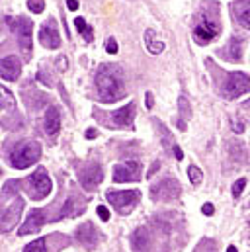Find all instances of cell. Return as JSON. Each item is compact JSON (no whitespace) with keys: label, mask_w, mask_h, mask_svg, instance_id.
Returning <instances> with one entry per match:
<instances>
[{"label":"cell","mask_w":250,"mask_h":252,"mask_svg":"<svg viewBox=\"0 0 250 252\" xmlns=\"http://www.w3.org/2000/svg\"><path fill=\"white\" fill-rule=\"evenodd\" d=\"M96 92L106 104H114L125 96V84L119 67L102 65L96 73Z\"/></svg>","instance_id":"obj_1"},{"label":"cell","mask_w":250,"mask_h":252,"mask_svg":"<svg viewBox=\"0 0 250 252\" xmlns=\"http://www.w3.org/2000/svg\"><path fill=\"white\" fill-rule=\"evenodd\" d=\"M41 157V145L37 141L20 143L10 153V164L14 168H29Z\"/></svg>","instance_id":"obj_2"},{"label":"cell","mask_w":250,"mask_h":252,"mask_svg":"<svg viewBox=\"0 0 250 252\" xmlns=\"http://www.w3.org/2000/svg\"><path fill=\"white\" fill-rule=\"evenodd\" d=\"M106 197L114 206V209L121 215L131 213L133 208L139 204V192L137 190H110L106 193Z\"/></svg>","instance_id":"obj_3"},{"label":"cell","mask_w":250,"mask_h":252,"mask_svg":"<svg viewBox=\"0 0 250 252\" xmlns=\"http://www.w3.org/2000/svg\"><path fill=\"white\" fill-rule=\"evenodd\" d=\"M8 24L12 26V31H14L16 37H18V45H20V49H22L26 61H29V59H31V45H33V39H31V28H33V26H31V22L22 16V18H18V20L8 18Z\"/></svg>","instance_id":"obj_4"},{"label":"cell","mask_w":250,"mask_h":252,"mask_svg":"<svg viewBox=\"0 0 250 252\" xmlns=\"http://www.w3.org/2000/svg\"><path fill=\"white\" fill-rule=\"evenodd\" d=\"M26 182H28L26 190H28L29 197H33V199H45L49 193H51V188H53L51 178H49L45 168H37Z\"/></svg>","instance_id":"obj_5"},{"label":"cell","mask_w":250,"mask_h":252,"mask_svg":"<svg viewBox=\"0 0 250 252\" xmlns=\"http://www.w3.org/2000/svg\"><path fill=\"white\" fill-rule=\"evenodd\" d=\"M221 31V24L217 18H211L207 12L206 16L199 20V24L195 26L193 30V39L199 43V45H207L209 41H213Z\"/></svg>","instance_id":"obj_6"},{"label":"cell","mask_w":250,"mask_h":252,"mask_svg":"<svg viewBox=\"0 0 250 252\" xmlns=\"http://www.w3.org/2000/svg\"><path fill=\"white\" fill-rule=\"evenodd\" d=\"M246 92H250V76L246 73H229L223 86V96L235 100Z\"/></svg>","instance_id":"obj_7"},{"label":"cell","mask_w":250,"mask_h":252,"mask_svg":"<svg viewBox=\"0 0 250 252\" xmlns=\"http://www.w3.org/2000/svg\"><path fill=\"white\" fill-rule=\"evenodd\" d=\"M180 182L176 178H164L159 184L151 186V197L155 201H170L180 195Z\"/></svg>","instance_id":"obj_8"},{"label":"cell","mask_w":250,"mask_h":252,"mask_svg":"<svg viewBox=\"0 0 250 252\" xmlns=\"http://www.w3.org/2000/svg\"><path fill=\"white\" fill-rule=\"evenodd\" d=\"M102 178H104V170L98 163H90L88 166L78 170V180H80L82 188L88 192H94L98 188V184L102 182Z\"/></svg>","instance_id":"obj_9"},{"label":"cell","mask_w":250,"mask_h":252,"mask_svg":"<svg viewBox=\"0 0 250 252\" xmlns=\"http://www.w3.org/2000/svg\"><path fill=\"white\" fill-rule=\"evenodd\" d=\"M39 43L47 49H59L61 47V35H59V28L55 18H49L41 30H39Z\"/></svg>","instance_id":"obj_10"},{"label":"cell","mask_w":250,"mask_h":252,"mask_svg":"<svg viewBox=\"0 0 250 252\" xmlns=\"http://www.w3.org/2000/svg\"><path fill=\"white\" fill-rule=\"evenodd\" d=\"M141 172H143V166L135 161L131 163H125V164H118L114 168V182L121 184V182H137L141 180Z\"/></svg>","instance_id":"obj_11"},{"label":"cell","mask_w":250,"mask_h":252,"mask_svg":"<svg viewBox=\"0 0 250 252\" xmlns=\"http://www.w3.org/2000/svg\"><path fill=\"white\" fill-rule=\"evenodd\" d=\"M24 209V199H20L18 195L14 197L12 204L4 209L2 213V233H8L14 225H18V219H20V213Z\"/></svg>","instance_id":"obj_12"},{"label":"cell","mask_w":250,"mask_h":252,"mask_svg":"<svg viewBox=\"0 0 250 252\" xmlns=\"http://www.w3.org/2000/svg\"><path fill=\"white\" fill-rule=\"evenodd\" d=\"M135 102H129L127 106H123L121 110H116L110 118L114 121L116 127H133V119H135Z\"/></svg>","instance_id":"obj_13"},{"label":"cell","mask_w":250,"mask_h":252,"mask_svg":"<svg viewBox=\"0 0 250 252\" xmlns=\"http://www.w3.org/2000/svg\"><path fill=\"white\" fill-rule=\"evenodd\" d=\"M0 73H2V78L8 80V82H14L20 78V73H22V63L18 61V57L14 55H8L2 59V65H0Z\"/></svg>","instance_id":"obj_14"},{"label":"cell","mask_w":250,"mask_h":252,"mask_svg":"<svg viewBox=\"0 0 250 252\" xmlns=\"http://www.w3.org/2000/svg\"><path fill=\"white\" fill-rule=\"evenodd\" d=\"M45 225V211L43 209H33L31 213H29V217L26 219V223L20 227V235L24 237V235H31V233H37L41 227Z\"/></svg>","instance_id":"obj_15"},{"label":"cell","mask_w":250,"mask_h":252,"mask_svg":"<svg viewBox=\"0 0 250 252\" xmlns=\"http://www.w3.org/2000/svg\"><path fill=\"white\" fill-rule=\"evenodd\" d=\"M231 10L236 24L250 30V0H236V2L231 4Z\"/></svg>","instance_id":"obj_16"},{"label":"cell","mask_w":250,"mask_h":252,"mask_svg":"<svg viewBox=\"0 0 250 252\" xmlns=\"http://www.w3.org/2000/svg\"><path fill=\"white\" fill-rule=\"evenodd\" d=\"M76 238H78V242H80L84 248L92 250V248L96 246V242H98V233H96V229L92 227V223H84V225L78 227Z\"/></svg>","instance_id":"obj_17"},{"label":"cell","mask_w":250,"mask_h":252,"mask_svg":"<svg viewBox=\"0 0 250 252\" xmlns=\"http://www.w3.org/2000/svg\"><path fill=\"white\" fill-rule=\"evenodd\" d=\"M45 131L49 133V137H57L61 131V114L55 106H49L47 114H45Z\"/></svg>","instance_id":"obj_18"},{"label":"cell","mask_w":250,"mask_h":252,"mask_svg":"<svg viewBox=\"0 0 250 252\" xmlns=\"http://www.w3.org/2000/svg\"><path fill=\"white\" fill-rule=\"evenodd\" d=\"M223 57L225 61H242V39L240 37H231L229 45L223 49Z\"/></svg>","instance_id":"obj_19"},{"label":"cell","mask_w":250,"mask_h":252,"mask_svg":"<svg viewBox=\"0 0 250 252\" xmlns=\"http://www.w3.org/2000/svg\"><path fill=\"white\" fill-rule=\"evenodd\" d=\"M84 211V201H80L78 197H69L67 201H65V206H63V209H61V217H76V215H80Z\"/></svg>","instance_id":"obj_20"},{"label":"cell","mask_w":250,"mask_h":252,"mask_svg":"<svg viewBox=\"0 0 250 252\" xmlns=\"http://www.w3.org/2000/svg\"><path fill=\"white\" fill-rule=\"evenodd\" d=\"M145 45L148 49V53H153V55H159L164 51V43L155 37V30H151V28L145 31Z\"/></svg>","instance_id":"obj_21"},{"label":"cell","mask_w":250,"mask_h":252,"mask_svg":"<svg viewBox=\"0 0 250 252\" xmlns=\"http://www.w3.org/2000/svg\"><path fill=\"white\" fill-rule=\"evenodd\" d=\"M178 110H180V114H178V127L182 131H186V121H190V118H191V108H190V102L184 96H180V100H178Z\"/></svg>","instance_id":"obj_22"},{"label":"cell","mask_w":250,"mask_h":252,"mask_svg":"<svg viewBox=\"0 0 250 252\" xmlns=\"http://www.w3.org/2000/svg\"><path fill=\"white\" fill-rule=\"evenodd\" d=\"M155 121H157V127H159V129L162 131V143H164V145H166V147H168V148L172 150V155H174V157H176L178 161H182V159H184V153H182V148H180V147H178L176 143H170V133H168V129H166V127H164L162 123H159V119H155Z\"/></svg>","instance_id":"obj_23"},{"label":"cell","mask_w":250,"mask_h":252,"mask_svg":"<svg viewBox=\"0 0 250 252\" xmlns=\"http://www.w3.org/2000/svg\"><path fill=\"white\" fill-rule=\"evenodd\" d=\"M74 26H76L78 33L84 37V41H86V43H92V39H94V31H92V28L84 22V18H76V20H74Z\"/></svg>","instance_id":"obj_24"},{"label":"cell","mask_w":250,"mask_h":252,"mask_svg":"<svg viewBox=\"0 0 250 252\" xmlns=\"http://www.w3.org/2000/svg\"><path fill=\"white\" fill-rule=\"evenodd\" d=\"M141 240H143V244L147 246V242H148V233H147V229H137V231H135V235L131 237L133 248H135L137 252H141Z\"/></svg>","instance_id":"obj_25"},{"label":"cell","mask_w":250,"mask_h":252,"mask_svg":"<svg viewBox=\"0 0 250 252\" xmlns=\"http://www.w3.org/2000/svg\"><path fill=\"white\" fill-rule=\"evenodd\" d=\"M47 238H37V240H33V242H29L26 248H24V252H47Z\"/></svg>","instance_id":"obj_26"},{"label":"cell","mask_w":250,"mask_h":252,"mask_svg":"<svg viewBox=\"0 0 250 252\" xmlns=\"http://www.w3.org/2000/svg\"><path fill=\"white\" fill-rule=\"evenodd\" d=\"M188 178H190V182L193 186H199V184H202V180H204V174H202V170H199L195 164H191L188 168Z\"/></svg>","instance_id":"obj_27"},{"label":"cell","mask_w":250,"mask_h":252,"mask_svg":"<svg viewBox=\"0 0 250 252\" xmlns=\"http://www.w3.org/2000/svg\"><path fill=\"white\" fill-rule=\"evenodd\" d=\"M28 8L31 12H35V14H41L45 10V2L43 0H28Z\"/></svg>","instance_id":"obj_28"},{"label":"cell","mask_w":250,"mask_h":252,"mask_svg":"<svg viewBox=\"0 0 250 252\" xmlns=\"http://www.w3.org/2000/svg\"><path fill=\"white\" fill-rule=\"evenodd\" d=\"M195 252H215V244H213V240H209V238L202 240V242H199V246L195 248Z\"/></svg>","instance_id":"obj_29"},{"label":"cell","mask_w":250,"mask_h":252,"mask_svg":"<svg viewBox=\"0 0 250 252\" xmlns=\"http://www.w3.org/2000/svg\"><path fill=\"white\" fill-rule=\"evenodd\" d=\"M244 186H246V180H244V178H238V180L233 184V195H235V197H238V195L242 193Z\"/></svg>","instance_id":"obj_30"},{"label":"cell","mask_w":250,"mask_h":252,"mask_svg":"<svg viewBox=\"0 0 250 252\" xmlns=\"http://www.w3.org/2000/svg\"><path fill=\"white\" fill-rule=\"evenodd\" d=\"M106 51H108L110 55H116V53H118V43H116L114 37H110V39L106 41Z\"/></svg>","instance_id":"obj_31"},{"label":"cell","mask_w":250,"mask_h":252,"mask_svg":"<svg viewBox=\"0 0 250 252\" xmlns=\"http://www.w3.org/2000/svg\"><path fill=\"white\" fill-rule=\"evenodd\" d=\"M98 215H100V219H102V221H108V219H110L108 208H106V206H98Z\"/></svg>","instance_id":"obj_32"},{"label":"cell","mask_w":250,"mask_h":252,"mask_svg":"<svg viewBox=\"0 0 250 252\" xmlns=\"http://www.w3.org/2000/svg\"><path fill=\"white\" fill-rule=\"evenodd\" d=\"M202 213H204V215H213V213H215V208H213L211 204H204Z\"/></svg>","instance_id":"obj_33"},{"label":"cell","mask_w":250,"mask_h":252,"mask_svg":"<svg viewBox=\"0 0 250 252\" xmlns=\"http://www.w3.org/2000/svg\"><path fill=\"white\" fill-rule=\"evenodd\" d=\"M159 168H161V163H159V161H155V163H153V166H151V170L147 172V178H151V176H153V174H155Z\"/></svg>","instance_id":"obj_34"},{"label":"cell","mask_w":250,"mask_h":252,"mask_svg":"<svg viewBox=\"0 0 250 252\" xmlns=\"http://www.w3.org/2000/svg\"><path fill=\"white\" fill-rule=\"evenodd\" d=\"M145 100H147V110H153V94H151V92H147Z\"/></svg>","instance_id":"obj_35"},{"label":"cell","mask_w":250,"mask_h":252,"mask_svg":"<svg viewBox=\"0 0 250 252\" xmlns=\"http://www.w3.org/2000/svg\"><path fill=\"white\" fill-rule=\"evenodd\" d=\"M67 6H69V10H76L78 2H76V0H67Z\"/></svg>","instance_id":"obj_36"},{"label":"cell","mask_w":250,"mask_h":252,"mask_svg":"<svg viewBox=\"0 0 250 252\" xmlns=\"http://www.w3.org/2000/svg\"><path fill=\"white\" fill-rule=\"evenodd\" d=\"M233 131L242 133V131H244V125H242V123H233Z\"/></svg>","instance_id":"obj_37"},{"label":"cell","mask_w":250,"mask_h":252,"mask_svg":"<svg viewBox=\"0 0 250 252\" xmlns=\"http://www.w3.org/2000/svg\"><path fill=\"white\" fill-rule=\"evenodd\" d=\"M59 69H67V57H59Z\"/></svg>","instance_id":"obj_38"},{"label":"cell","mask_w":250,"mask_h":252,"mask_svg":"<svg viewBox=\"0 0 250 252\" xmlns=\"http://www.w3.org/2000/svg\"><path fill=\"white\" fill-rule=\"evenodd\" d=\"M86 139H96V129H88L86 131Z\"/></svg>","instance_id":"obj_39"},{"label":"cell","mask_w":250,"mask_h":252,"mask_svg":"<svg viewBox=\"0 0 250 252\" xmlns=\"http://www.w3.org/2000/svg\"><path fill=\"white\" fill-rule=\"evenodd\" d=\"M227 252H236V246H229V248H227Z\"/></svg>","instance_id":"obj_40"}]
</instances>
